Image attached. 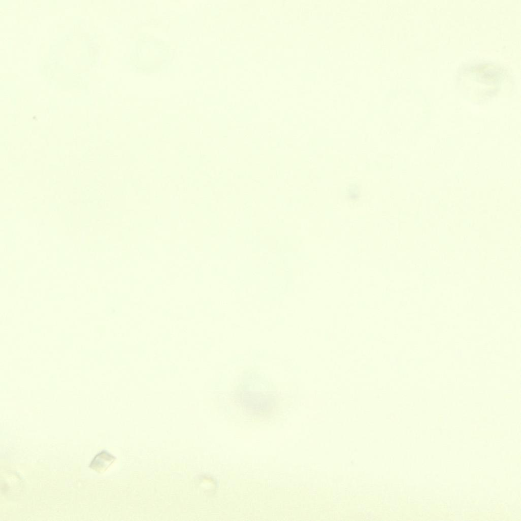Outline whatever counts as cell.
<instances>
[{
	"label": "cell",
	"instance_id": "6da1fadb",
	"mask_svg": "<svg viewBox=\"0 0 521 521\" xmlns=\"http://www.w3.org/2000/svg\"><path fill=\"white\" fill-rule=\"evenodd\" d=\"M114 459V457L108 452L102 451L94 457L90 467L96 471H101L108 467Z\"/></svg>",
	"mask_w": 521,
	"mask_h": 521
}]
</instances>
